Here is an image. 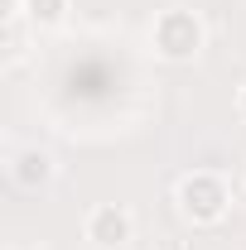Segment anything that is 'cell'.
Returning <instances> with one entry per match:
<instances>
[{
    "label": "cell",
    "mask_w": 246,
    "mask_h": 250,
    "mask_svg": "<svg viewBox=\"0 0 246 250\" xmlns=\"http://www.w3.org/2000/svg\"><path fill=\"white\" fill-rule=\"evenodd\" d=\"M0 20H5V24L25 20V0H0Z\"/></svg>",
    "instance_id": "6"
},
{
    "label": "cell",
    "mask_w": 246,
    "mask_h": 250,
    "mask_svg": "<svg viewBox=\"0 0 246 250\" xmlns=\"http://www.w3.org/2000/svg\"><path fill=\"white\" fill-rule=\"evenodd\" d=\"M174 207L188 226H217L232 212V183L213 168H193L174 183Z\"/></svg>",
    "instance_id": "1"
},
{
    "label": "cell",
    "mask_w": 246,
    "mask_h": 250,
    "mask_svg": "<svg viewBox=\"0 0 246 250\" xmlns=\"http://www.w3.org/2000/svg\"><path fill=\"white\" fill-rule=\"evenodd\" d=\"M237 111H242V121H246V82H242V92H237Z\"/></svg>",
    "instance_id": "7"
},
{
    "label": "cell",
    "mask_w": 246,
    "mask_h": 250,
    "mask_svg": "<svg viewBox=\"0 0 246 250\" xmlns=\"http://www.w3.org/2000/svg\"><path fill=\"white\" fill-rule=\"evenodd\" d=\"M159 250H184V246H179V241H164V246H159Z\"/></svg>",
    "instance_id": "8"
},
{
    "label": "cell",
    "mask_w": 246,
    "mask_h": 250,
    "mask_svg": "<svg viewBox=\"0 0 246 250\" xmlns=\"http://www.w3.org/2000/svg\"><path fill=\"white\" fill-rule=\"evenodd\" d=\"M82 236L92 241V250H125L135 241V217L121 202H97L82 221Z\"/></svg>",
    "instance_id": "3"
},
{
    "label": "cell",
    "mask_w": 246,
    "mask_h": 250,
    "mask_svg": "<svg viewBox=\"0 0 246 250\" xmlns=\"http://www.w3.org/2000/svg\"><path fill=\"white\" fill-rule=\"evenodd\" d=\"M53 173H58V164L49 149H39V145H25V149H15L10 159V178L25 188V192H39V188L53 183Z\"/></svg>",
    "instance_id": "4"
},
{
    "label": "cell",
    "mask_w": 246,
    "mask_h": 250,
    "mask_svg": "<svg viewBox=\"0 0 246 250\" xmlns=\"http://www.w3.org/2000/svg\"><path fill=\"white\" fill-rule=\"evenodd\" d=\"M203 43H208V29H203V20L184 10V5H174V10H159L150 24V48L154 58L164 62H193L203 53Z\"/></svg>",
    "instance_id": "2"
},
{
    "label": "cell",
    "mask_w": 246,
    "mask_h": 250,
    "mask_svg": "<svg viewBox=\"0 0 246 250\" xmlns=\"http://www.w3.org/2000/svg\"><path fill=\"white\" fill-rule=\"evenodd\" d=\"M68 20V0H25V24L34 29H58Z\"/></svg>",
    "instance_id": "5"
}]
</instances>
